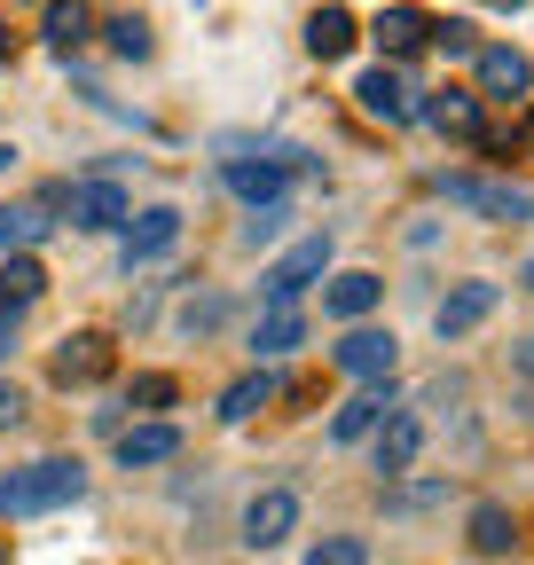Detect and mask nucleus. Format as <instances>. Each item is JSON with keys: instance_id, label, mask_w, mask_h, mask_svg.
Masks as SVG:
<instances>
[{"instance_id": "72a5a7b5", "label": "nucleus", "mask_w": 534, "mask_h": 565, "mask_svg": "<svg viewBox=\"0 0 534 565\" xmlns=\"http://www.w3.org/2000/svg\"><path fill=\"white\" fill-rule=\"evenodd\" d=\"M511 362H519V370H526V377H534V338H526V345H519V353H511Z\"/></svg>"}, {"instance_id": "0eeeda50", "label": "nucleus", "mask_w": 534, "mask_h": 565, "mask_svg": "<svg viewBox=\"0 0 534 565\" xmlns=\"http://www.w3.org/2000/svg\"><path fill=\"white\" fill-rule=\"evenodd\" d=\"M55 204H72V228H126V189L110 181V173H95V181H79V189H63Z\"/></svg>"}, {"instance_id": "7c9ffc66", "label": "nucleus", "mask_w": 534, "mask_h": 565, "mask_svg": "<svg viewBox=\"0 0 534 565\" xmlns=\"http://www.w3.org/2000/svg\"><path fill=\"white\" fill-rule=\"evenodd\" d=\"M432 47H440V55H480L472 24H432Z\"/></svg>"}, {"instance_id": "b1692460", "label": "nucleus", "mask_w": 534, "mask_h": 565, "mask_svg": "<svg viewBox=\"0 0 534 565\" xmlns=\"http://www.w3.org/2000/svg\"><path fill=\"white\" fill-rule=\"evenodd\" d=\"M79 40H87V9H79V0H47V47L72 55Z\"/></svg>"}, {"instance_id": "5701e85b", "label": "nucleus", "mask_w": 534, "mask_h": 565, "mask_svg": "<svg viewBox=\"0 0 534 565\" xmlns=\"http://www.w3.org/2000/svg\"><path fill=\"white\" fill-rule=\"evenodd\" d=\"M276 393H284V377H276V370H252V377H236V385L221 393V416H228V424H244V416H259Z\"/></svg>"}, {"instance_id": "4468645a", "label": "nucleus", "mask_w": 534, "mask_h": 565, "mask_svg": "<svg viewBox=\"0 0 534 565\" xmlns=\"http://www.w3.org/2000/svg\"><path fill=\"white\" fill-rule=\"evenodd\" d=\"M299 338H307V315H299V299H267V307H259V330H252V353H259V362L291 353Z\"/></svg>"}, {"instance_id": "4be33fe9", "label": "nucleus", "mask_w": 534, "mask_h": 565, "mask_svg": "<svg viewBox=\"0 0 534 565\" xmlns=\"http://www.w3.org/2000/svg\"><path fill=\"white\" fill-rule=\"evenodd\" d=\"M40 291H47V267H40L32 252H17V259H0V307H17V315H24V307H32Z\"/></svg>"}, {"instance_id": "ddd939ff", "label": "nucleus", "mask_w": 534, "mask_h": 565, "mask_svg": "<svg viewBox=\"0 0 534 565\" xmlns=\"http://www.w3.org/2000/svg\"><path fill=\"white\" fill-rule=\"evenodd\" d=\"M495 299H503L495 282H456V291L432 307V330H440V338H463V330H480V322L495 315Z\"/></svg>"}, {"instance_id": "6e6552de", "label": "nucleus", "mask_w": 534, "mask_h": 565, "mask_svg": "<svg viewBox=\"0 0 534 565\" xmlns=\"http://www.w3.org/2000/svg\"><path fill=\"white\" fill-rule=\"evenodd\" d=\"M181 244V212L173 204H150V212H126V267H150Z\"/></svg>"}, {"instance_id": "bb28decb", "label": "nucleus", "mask_w": 534, "mask_h": 565, "mask_svg": "<svg viewBox=\"0 0 534 565\" xmlns=\"http://www.w3.org/2000/svg\"><path fill=\"white\" fill-rule=\"evenodd\" d=\"M173 401H181V385H173L165 370H150V377L126 385V408H173Z\"/></svg>"}, {"instance_id": "cd10ccee", "label": "nucleus", "mask_w": 534, "mask_h": 565, "mask_svg": "<svg viewBox=\"0 0 534 565\" xmlns=\"http://www.w3.org/2000/svg\"><path fill=\"white\" fill-rule=\"evenodd\" d=\"M221 322H228V299H213V291H205V299H189V307H181V330H189V338H213Z\"/></svg>"}, {"instance_id": "7ed1b4c3", "label": "nucleus", "mask_w": 534, "mask_h": 565, "mask_svg": "<svg viewBox=\"0 0 534 565\" xmlns=\"http://www.w3.org/2000/svg\"><path fill=\"white\" fill-rule=\"evenodd\" d=\"M330 362H339L346 377H362V385H385V377H393V362H400V338H393V330L354 322L339 345H330Z\"/></svg>"}, {"instance_id": "473e14b6", "label": "nucleus", "mask_w": 534, "mask_h": 565, "mask_svg": "<svg viewBox=\"0 0 534 565\" xmlns=\"http://www.w3.org/2000/svg\"><path fill=\"white\" fill-rule=\"evenodd\" d=\"M17 345V307H0V353Z\"/></svg>"}, {"instance_id": "f3484780", "label": "nucleus", "mask_w": 534, "mask_h": 565, "mask_svg": "<svg viewBox=\"0 0 534 565\" xmlns=\"http://www.w3.org/2000/svg\"><path fill=\"white\" fill-rule=\"evenodd\" d=\"M173 456H181L173 424H134V433H118V463L126 471H150V463H173Z\"/></svg>"}, {"instance_id": "c85d7f7f", "label": "nucleus", "mask_w": 534, "mask_h": 565, "mask_svg": "<svg viewBox=\"0 0 534 565\" xmlns=\"http://www.w3.org/2000/svg\"><path fill=\"white\" fill-rule=\"evenodd\" d=\"M110 55L142 63V55H150V24H142V17H118V24H110Z\"/></svg>"}, {"instance_id": "1a4fd4ad", "label": "nucleus", "mask_w": 534, "mask_h": 565, "mask_svg": "<svg viewBox=\"0 0 534 565\" xmlns=\"http://www.w3.org/2000/svg\"><path fill=\"white\" fill-rule=\"evenodd\" d=\"M291 526H299V494H291V487H267V494H252V503H244V542H252V550H276Z\"/></svg>"}, {"instance_id": "f8f14e48", "label": "nucleus", "mask_w": 534, "mask_h": 565, "mask_svg": "<svg viewBox=\"0 0 534 565\" xmlns=\"http://www.w3.org/2000/svg\"><path fill=\"white\" fill-rule=\"evenodd\" d=\"M417 118H425V126H440V134H456V141H488L480 95H463V87H440V95H425V103H417Z\"/></svg>"}, {"instance_id": "a211bd4d", "label": "nucleus", "mask_w": 534, "mask_h": 565, "mask_svg": "<svg viewBox=\"0 0 534 565\" xmlns=\"http://www.w3.org/2000/svg\"><path fill=\"white\" fill-rule=\"evenodd\" d=\"M370 40H377L385 55H417V47H432V17H425V9H385V17L370 24Z\"/></svg>"}, {"instance_id": "4c0bfd02", "label": "nucleus", "mask_w": 534, "mask_h": 565, "mask_svg": "<svg viewBox=\"0 0 534 565\" xmlns=\"http://www.w3.org/2000/svg\"><path fill=\"white\" fill-rule=\"evenodd\" d=\"M0 565H9V542H0Z\"/></svg>"}, {"instance_id": "2f4dec72", "label": "nucleus", "mask_w": 534, "mask_h": 565, "mask_svg": "<svg viewBox=\"0 0 534 565\" xmlns=\"http://www.w3.org/2000/svg\"><path fill=\"white\" fill-rule=\"evenodd\" d=\"M17 416H24V393H17L9 377H0V433H9V424H17Z\"/></svg>"}, {"instance_id": "dca6fc26", "label": "nucleus", "mask_w": 534, "mask_h": 565, "mask_svg": "<svg viewBox=\"0 0 534 565\" xmlns=\"http://www.w3.org/2000/svg\"><path fill=\"white\" fill-rule=\"evenodd\" d=\"M377 299H385V282H377L370 267H346V275H330V291H322V307L339 315V322H362Z\"/></svg>"}, {"instance_id": "f704fd0d", "label": "nucleus", "mask_w": 534, "mask_h": 565, "mask_svg": "<svg viewBox=\"0 0 534 565\" xmlns=\"http://www.w3.org/2000/svg\"><path fill=\"white\" fill-rule=\"evenodd\" d=\"M488 9H526V0H488Z\"/></svg>"}, {"instance_id": "393cba45", "label": "nucleus", "mask_w": 534, "mask_h": 565, "mask_svg": "<svg viewBox=\"0 0 534 565\" xmlns=\"http://www.w3.org/2000/svg\"><path fill=\"white\" fill-rule=\"evenodd\" d=\"M291 228V196H276V204H252V221H244V244L259 252V244H276Z\"/></svg>"}, {"instance_id": "c9c22d12", "label": "nucleus", "mask_w": 534, "mask_h": 565, "mask_svg": "<svg viewBox=\"0 0 534 565\" xmlns=\"http://www.w3.org/2000/svg\"><path fill=\"white\" fill-rule=\"evenodd\" d=\"M0 55H9V24H0Z\"/></svg>"}, {"instance_id": "9b49d317", "label": "nucleus", "mask_w": 534, "mask_h": 565, "mask_svg": "<svg viewBox=\"0 0 534 565\" xmlns=\"http://www.w3.org/2000/svg\"><path fill=\"white\" fill-rule=\"evenodd\" d=\"M322 267H330V236H307V244H291L276 267H267L259 282H267V299H299V291H307V282H314Z\"/></svg>"}, {"instance_id": "e433bc0d", "label": "nucleus", "mask_w": 534, "mask_h": 565, "mask_svg": "<svg viewBox=\"0 0 534 565\" xmlns=\"http://www.w3.org/2000/svg\"><path fill=\"white\" fill-rule=\"evenodd\" d=\"M526 291H534V259H526Z\"/></svg>"}, {"instance_id": "aec40b11", "label": "nucleus", "mask_w": 534, "mask_h": 565, "mask_svg": "<svg viewBox=\"0 0 534 565\" xmlns=\"http://www.w3.org/2000/svg\"><path fill=\"white\" fill-rule=\"evenodd\" d=\"M354 40H362V24H354L346 9H314V17H307V47H314L322 63H339Z\"/></svg>"}, {"instance_id": "c756f323", "label": "nucleus", "mask_w": 534, "mask_h": 565, "mask_svg": "<svg viewBox=\"0 0 534 565\" xmlns=\"http://www.w3.org/2000/svg\"><path fill=\"white\" fill-rule=\"evenodd\" d=\"M307 565H370V550H362L354 534H330V542L307 550Z\"/></svg>"}, {"instance_id": "58836bf2", "label": "nucleus", "mask_w": 534, "mask_h": 565, "mask_svg": "<svg viewBox=\"0 0 534 565\" xmlns=\"http://www.w3.org/2000/svg\"><path fill=\"white\" fill-rule=\"evenodd\" d=\"M526 141H534V118H526Z\"/></svg>"}, {"instance_id": "39448f33", "label": "nucleus", "mask_w": 534, "mask_h": 565, "mask_svg": "<svg viewBox=\"0 0 534 565\" xmlns=\"http://www.w3.org/2000/svg\"><path fill=\"white\" fill-rule=\"evenodd\" d=\"M110 370H118V345L103 330H72L55 345V385H103Z\"/></svg>"}, {"instance_id": "412c9836", "label": "nucleus", "mask_w": 534, "mask_h": 565, "mask_svg": "<svg viewBox=\"0 0 534 565\" xmlns=\"http://www.w3.org/2000/svg\"><path fill=\"white\" fill-rule=\"evenodd\" d=\"M519 542V511L511 503H472V550L480 557H503Z\"/></svg>"}, {"instance_id": "2eb2a0df", "label": "nucleus", "mask_w": 534, "mask_h": 565, "mask_svg": "<svg viewBox=\"0 0 534 565\" xmlns=\"http://www.w3.org/2000/svg\"><path fill=\"white\" fill-rule=\"evenodd\" d=\"M472 63H480V95H503V103H511V95L534 87V63H526L519 47H480Z\"/></svg>"}, {"instance_id": "6ab92c4d", "label": "nucleus", "mask_w": 534, "mask_h": 565, "mask_svg": "<svg viewBox=\"0 0 534 565\" xmlns=\"http://www.w3.org/2000/svg\"><path fill=\"white\" fill-rule=\"evenodd\" d=\"M47 228H55V221H47V204H0V259L32 252Z\"/></svg>"}, {"instance_id": "f257e3e1", "label": "nucleus", "mask_w": 534, "mask_h": 565, "mask_svg": "<svg viewBox=\"0 0 534 565\" xmlns=\"http://www.w3.org/2000/svg\"><path fill=\"white\" fill-rule=\"evenodd\" d=\"M79 494H87L79 456H40V463H24V471L0 479V519H40V511L79 503Z\"/></svg>"}, {"instance_id": "20e7f679", "label": "nucleus", "mask_w": 534, "mask_h": 565, "mask_svg": "<svg viewBox=\"0 0 534 565\" xmlns=\"http://www.w3.org/2000/svg\"><path fill=\"white\" fill-rule=\"evenodd\" d=\"M370 440H377V471H385V487H393L400 471H409V463L425 456V408H409V401H400V408L377 424Z\"/></svg>"}, {"instance_id": "f03ea898", "label": "nucleus", "mask_w": 534, "mask_h": 565, "mask_svg": "<svg viewBox=\"0 0 534 565\" xmlns=\"http://www.w3.org/2000/svg\"><path fill=\"white\" fill-rule=\"evenodd\" d=\"M440 196L463 204V212H480V221H534V196L511 189V181H488V173H440Z\"/></svg>"}, {"instance_id": "9d476101", "label": "nucleus", "mask_w": 534, "mask_h": 565, "mask_svg": "<svg viewBox=\"0 0 534 565\" xmlns=\"http://www.w3.org/2000/svg\"><path fill=\"white\" fill-rule=\"evenodd\" d=\"M354 103L370 110V118H385V126H409L417 118V95H409V79H400V71H362V79H354Z\"/></svg>"}, {"instance_id": "a878e982", "label": "nucleus", "mask_w": 534, "mask_h": 565, "mask_svg": "<svg viewBox=\"0 0 534 565\" xmlns=\"http://www.w3.org/2000/svg\"><path fill=\"white\" fill-rule=\"evenodd\" d=\"M456 494V479H425V487H385V511H432V503H448Z\"/></svg>"}, {"instance_id": "423d86ee", "label": "nucleus", "mask_w": 534, "mask_h": 565, "mask_svg": "<svg viewBox=\"0 0 534 565\" xmlns=\"http://www.w3.org/2000/svg\"><path fill=\"white\" fill-rule=\"evenodd\" d=\"M393 408H400L393 377H385V385H362V393H346V401H339V416H330V440H339V448L370 440V433H377V424H385Z\"/></svg>"}]
</instances>
